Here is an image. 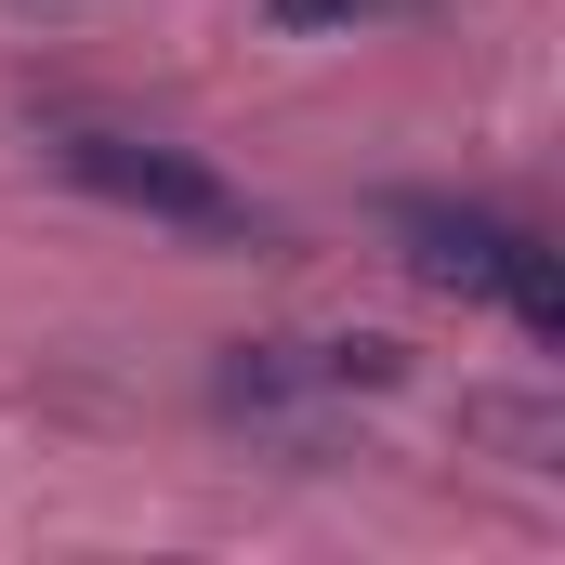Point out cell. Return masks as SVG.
I'll use <instances>...</instances> for the list:
<instances>
[{
	"label": "cell",
	"mask_w": 565,
	"mask_h": 565,
	"mask_svg": "<svg viewBox=\"0 0 565 565\" xmlns=\"http://www.w3.org/2000/svg\"><path fill=\"white\" fill-rule=\"evenodd\" d=\"M40 158H53L66 184L145 211V224H171V237H264L250 184H224L198 145H158V132H132V119H79V106H53V119H40Z\"/></svg>",
	"instance_id": "obj_1"
},
{
	"label": "cell",
	"mask_w": 565,
	"mask_h": 565,
	"mask_svg": "<svg viewBox=\"0 0 565 565\" xmlns=\"http://www.w3.org/2000/svg\"><path fill=\"white\" fill-rule=\"evenodd\" d=\"M382 224L408 237V264H422L434 289H473V302H500L526 342H565V277H553V250H540V224L473 211V198H395Z\"/></svg>",
	"instance_id": "obj_2"
},
{
	"label": "cell",
	"mask_w": 565,
	"mask_h": 565,
	"mask_svg": "<svg viewBox=\"0 0 565 565\" xmlns=\"http://www.w3.org/2000/svg\"><path fill=\"white\" fill-rule=\"evenodd\" d=\"M211 395L237 422H302V408H342V395H395V342H237Z\"/></svg>",
	"instance_id": "obj_3"
},
{
	"label": "cell",
	"mask_w": 565,
	"mask_h": 565,
	"mask_svg": "<svg viewBox=\"0 0 565 565\" xmlns=\"http://www.w3.org/2000/svg\"><path fill=\"white\" fill-rule=\"evenodd\" d=\"M355 13H382V0H277V26H355Z\"/></svg>",
	"instance_id": "obj_4"
}]
</instances>
